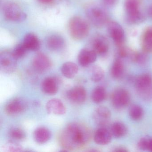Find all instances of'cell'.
Listing matches in <instances>:
<instances>
[{"instance_id": "74e56055", "label": "cell", "mask_w": 152, "mask_h": 152, "mask_svg": "<svg viewBox=\"0 0 152 152\" xmlns=\"http://www.w3.org/2000/svg\"><path fill=\"white\" fill-rule=\"evenodd\" d=\"M148 150L152 152V138L149 139V143H148Z\"/></svg>"}, {"instance_id": "277c9868", "label": "cell", "mask_w": 152, "mask_h": 152, "mask_svg": "<svg viewBox=\"0 0 152 152\" xmlns=\"http://www.w3.org/2000/svg\"><path fill=\"white\" fill-rule=\"evenodd\" d=\"M138 95L145 100L152 99V77L148 74H144L137 78L135 83Z\"/></svg>"}, {"instance_id": "5bb4252c", "label": "cell", "mask_w": 152, "mask_h": 152, "mask_svg": "<svg viewBox=\"0 0 152 152\" xmlns=\"http://www.w3.org/2000/svg\"><path fill=\"white\" fill-rule=\"evenodd\" d=\"M46 109L49 114L63 115L66 112V108L61 100L53 99L49 100L46 104Z\"/></svg>"}, {"instance_id": "d590c367", "label": "cell", "mask_w": 152, "mask_h": 152, "mask_svg": "<svg viewBox=\"0 0 152 152\" xmlns=\"http://www.w3.org/2000/svg\"><path fill=\"white\" fill-rule=\"evenodd\" d=\"M40 3L43 4H50L54 2V0H38Z\"/></svg>"}, {"instance_id": "4fadbf2b", "label": "cell", "mask_w": 152, "mask_h": 152, "mask_svg": "<svg viewBox=\"0 0 152 152\" xmlns=\"http://www.w3.org/2000/svg\"><path fill=\"white\" fill-rule=\"evenodd\" d=\"M111 115V112L108 108L105 107H99L94 112L93 118L97 124L104 127L108 123Z\"/></svg>"}, {"instance_id": "ba28073f", "label": "cell", "mask_w": 152, "mask_h": 152, "mask_svg": "<svg viewBox=\"0 0 152 152\" xmlns=\"http://www.w3.org/2000/svg\"><path fill=\"white\" fill-rule=\"evenodd\" d=\"M112 101L114 106L121 108L128 106L130 101L129 94L124 89L115 90L112 96Z\"/></svg>"}, {"instance_id": "4316f807", "label": "cell", "mask_w": 152, "mask_h": 152, "mask_svg": "<svg viewBox=\"0 0 152 152\" xmlns=\"http://www.w3.org/2000/svg\"><path fill=\"white\" fill-rule=\"evenodd\" d=\"M91 79L94 82L100 81L104 75V70L98 66H94L91 67L90 71Z\"/></svg>"}, {"instance_id": "83f0119b", "label": "cell", "mask_w": 152, "mask_h": 152, "mask_svg": "<svg viewBox=\"0 0 152 152\" xmlns=\"http://www.w3.org/2000/svg\"><path fill=\"white\" fill-rule=\"evenodd\" d=\"M126 19L127 23L130 24H138L145 21V17L139 11L133 14L127 15Z\"/></svg>"}, {"instance_id": "f1b7e54d", "label": "cell", "mask_w": 152, "mask_h": 152, "mask_svg": "<svg viewBox=\"0 0 152 152\" xmlns=\"http://www.w3.org/2000/svg\"><path fill=\"white\" fill-rule=\"evenodd\" d=\"M1 151L3 152H22L23 148L18 143L11 141L4 144L1 148Z\"/></svg>"}, {"instance_id": "1f68e13d", "label": "cell", "mask_w": 152, "mask_h": 152, "mask_svg": "<svg viewBox=\"0 0 152 152\" xmlns=\"http://www.w3.org/2000/svg\"><path fill=\"white\" fill-rule=\"evenodd\" d=\"M27 51L28 50L27 49L22 43L18 44L13 50L12 53L15 58L18 59L23 57L27 53Z\"/></svg>"}, {"instance_id": "30bf717a", "label": "cell", "mask_w": 152, "mask_h": 152, "mask_svg": "<svg viewBox=\"0 0 152 152\" xmlns=\"http://www.w3.org/2000/svg\"><path fill=\"white\" fill-rule=\"evenodd\" d=\"M27 107L25 100L21 98H16L7 104L5 111L9 115H17L24 112Z\"/></svg>"}, {"instance_id": "836d02e7", "label": "cell", "mask_w": 152, "mask_h": 152, "mask_svg": "<svg viewBox=\"0 0 152 152\" xmlns=\"http://www.w3.org/2000/svg\"><path fill=\"white\" fill-rule=\"evenodd\" d=\"M149 140V139H148L147 138H141L138 143V145L139 148L142 150H148Z\"/></svg>"}, {"instance_id": "e0dca14e", "label": "cell", "mask_w": 152, "mask_h": 152, "mask_svg": "<svg viewBox=\"0 0 152 152\" xmlns=\"http://www.w3.org/2000/svg\"><path fill=\"white\" fill-rule=\"evenodd\" d=\"M111 139V132L104 127L98 129L94 134V141L99 145H107L110 142Z\"/></svg>"}, {"instance_id": "7c38bea8", "label": "cell", "mask_w": 152, "mask_h": 152, "mask_svg": "<svg viewBox=\"0 0 152 152\" xmlns=\"http://www.w3.org/2000/svg\"><path fill=\"white\" fill-rule=\"evenodd\" d=\"M92 50H94L97 55H105L108 52L109 45L108 41L104 36L98 35L95 36L92 40Z\"/></svg>"}, {"instance_id": "d6986e66", "label": "cell", "mask_w": 152, "mask_h": 152, "mask_svg": "<svg viewBox=\"0 0 152 152\" xmlns=\"http://www.w3.org/2000/svg\"><path fill=\"white\" fill-rule=\"evenodd\" d=\"M46 42L48 48L52 50H59L64 46V39L60 35H51L47 39Z\"/></svg>"}, {"instance_id": "f546056e", "label": "cell", "mask_w": 152, "mask_h": 152, "mask_svg": "<svg viewBox=\"0 0 152 152\" xmlns=\"http://www.w3.org/2000/svg\"><path fill=\"white\" fill-rule=\"evenodd\" d=\"M129 113L132 119L134 120H139L143 116V110L139 106L133 105L130 108Z\"/></svg>"}, {"instance_id": "4dcf8cb0", "label": "cell", "mask_w": 152, "mask_h": 152, "mask_svg": "<svg viewBox=\"0 0 152 152\" xmlns=\"http://www.w3.org/2000/svg\"><path fill=\"white\" fill-rule=\"evenodd\" d=\"M10 137L15 140H23L26 138V133L19 128H13L9 132Z\"/></svg>"}, {"instance_id": "e575fe53", "label": "cell", "mask_w": 152, "mask_h": 152, "mask_svg": "<svg viewBox=\"0 0 152 152\" xmlns=\"http://www.w3.org/2000/svg\"><path fill=\"white\" fill-rule=\"evenodd\" d=\"M119 0H103L104 4L107 7H113L118 3Z\"/></svg>"}, {"instance_id": "8d00e7d4", "label": "cell", "mask_w": 152, "mask_h": 152, "mask_svg": "<svg viewBox=\"0 0 152 152\" xmlns=\"http://www.w3.org/2000/svg\"><path fill=\"white\" fill-rule=\"evenodd\" d=\"M114 151L115 152H127V149H125V148H124L119 147L115 148V150H114Z\"/></svg>"}, {"instance_id": "ac0fdd59", "label": "cell", "mask_w": 152, "mask_h": 152, "mask_svg": "<svg viewBox=\"0 0 152 152\" xmlns=\"http://www.w3.org/2000/svg\"><path fill=\"white\" fill-rule=\"evenodd\" d=\"M23 44L28 50L37 51L40 48V41L33 33H28L24 36Z\"/></svg>"}, {"instance_id": "484cf974", "label": "cell", "mask_w": 152, "mask_h": 152, "mask_svg": "<svg viewBox=\"0 0 152 152\" xmlns=\"http://www.w3.org/2000/svg\"><path fill=\"white\" fill-rule=\"evenodd\" d=\"M124 8L127 15L138 12L140 11L138 0H125Z\"/></svg>"}, {"instance_id": "3957f363", "label": "cell", "mask_w": 152, "mask_h": 152, "mask_svg": "<svg viewBox=\"0 0 152 152\" xmlns=\"http://www.w3.org/2000/svg\"><path fill=\"white\" fill-rule=\"evenodd\" d=\"M86 14L90 22L96 27H102L108 22V14L100 6L94 5L89 6L86 10Z\"/></svg>"}, {"instance_id": "8fae6325", "label": "cell", "mask_w": 152, "mask_h": 152, "mask_svg": "<svg viewBox=\"0 0 152 152\" xmlns=\"http://www.w3.org/2000/svg\"><path fill=\"white\" fill-rule=\"evenodd\" d=\"M66 96L68 99L73 103L80 104L86 100L87 92L82 86H75L67 91Z\"/></svg>"}, {"instance_id": "6da1fadb", "label": "cell", "mask_w": 152, "mask_h": 152, "mask_svg": "<svg viewBox=\"0 0 152 152\" xmlns=\"http://www.w3.org/2000/svg\"><path fill=\"white\" fill-rule=\"evenodd\" d=\"M90 131L83 124L73 123L68 124L61 132L60 144L67 150L79 149L87 145L90 140Z\"/></svg>"}, {"instance_id": "2e32d148", "label": "cell", "mask_w": 152, "mask_h": 152, "mask_svg": "<svg viewBox=\"0 0 152 152\" xmlns=\"http://www.w3.org/2000/svg\"><path fill=\"white\" fill-rule=\"evenodd\" d=\"M42 91L48 95H54L58 92V83L57 80L54 77L46 78L42 83Z\"/></svg>"}, {"instance_id": "52a82bcc", "label": "cell", "mask_w": 152, "mask_h": 152, "mask_svg": "<svg viewBox=\"0 0 152 152\" xmlns=\"http://www.w3.org/2000/svg\"><path fill=\"white\" fill-rule=\"evenodd\" d=\"M107 31L111 38L117 46L121 47L124 43L125 34L122 27L116 22H110L107 26Z\"/></svg>"}, {"instance_id": "9a60e30c", "label": "cell", "mask_w": 152, "mask_h": 152, "mask_svg": "<svg viewBox=\"0 0 152 152\" xmlns=\"http://www.w3.org/2000/svg\"><path fill=\"white\" fill-rule=\"evenodd\" d=\"M97 54L94 50L83 49L78 55V62L81 66H87L95 62Z\"/></svg>"}, {"instance_id": "7402d4cb", "label": "cell", "mask_w": 152, "mask_h": 152, "mask_svg": "<svg viewBox=\"0 0 152 152\" xmlns=\"http://www.w3.org/2000/svg\"><path fill=\"white\" fill-rule=\"evenodd\" d=\"M142 46L144 51L152 52V26L148 28L142 38Z\"/></svg>"}, {"instance_id": "44dd1931", "label": "cell", "mask_w": 152, "mask_h": 152, "mask_svg": "<svg viewBox=\"0 0 152 152\" xmlns=\"http://www.w3.org/2000/svg\"><path fill=\"white\" fill-rule=\"evenodd\" d=\"M78 66L72 62H66L61 67L62 74L68 79L73 78L78 73Z\"/></svg>"}, {"instance_id": "5b68a950", "label": "cell", "mask_w": 152, "mask_h": 152, "mask_svg": "<svg viewBox=\"0 0 152 152\" xmlns=\"http://www.w3.org/2000/svg\"><path fill=\"white\" fill-rule=\"evenodd\" d=\"M2 10L4 17L8 21L22 22L27 18V15L21 8L13 2L6 3L3 6Z\"/></svg>"}, {"instance_id": "d4e9b609", "label": "cell", "mask_w": 152, "mask_h": 152, "mask_svg": "<svg viewBox=\"0 0 152 152\" xmlns=\"http://www.w3.org/2000/svg\"><path fill=\"white\" fill-rule=\"evenodd\" d=\"M126 126L121 122H115L111 127V132L114 137H121L124 136L127 132Z\"/></svg>"}, {"instance_id": "d6a6232c", "label": "cell", "mask_w": 152, "mask_h": 152, "mask_svg": "<svg viewBox=\"0 0 152 152\" xmlns=\"http://www.w3.org/2000/svg\"><path fill=\"white\" fill-rule=\"evenodd\" d=\"M146 52H133L131 59L134 62H136L139 64L142 65L145 64L147 61L148 57Z\"/></svg>"}, {"instance_id": "603a6c76", "label": "cell", "mask_w": 152, "mask_h": 152, "mask_svg": "<svg viewBox=\"0 0 152 152\" xmlns=\"http://www.w3.org/2000/svg\"><path fill=\"white\" fill-rule=\"evenodd\" d=\"M124 71V66L122 61L117 58L114 62L112 69L111 75L115 79H119L122 76Z\"/></svg>"}, {"instance_id": "cb8c5ba5", "label": "cell", "mask_w": 152, "mask_h": 152, "mask_svg": "<svg viewBox=\"0 0 152 152\" xmlns=\"http://www.w3.org/2000/svg\"><path fill=\"white\" fill-rule=\"evenodd\" d=\"M106 96V91L103 87L99 86L94 89L91 94V99L93 102L99 104L103 102Z\"/></svg>"}, {"instance_id": "8992f818", "label": "cell", "mask_w": 152, "mask_h": 152, "mask_svg": "<svg viewBox=\"0 0 152 152\" xmlns=\"http://www.w3.org/2000/svg\"><path fill=\"white\" fill-rule=\"evenodd\" d=\"M17 60L12 52H1L0 54V69L6 73H12L16 69Z\"/></svg>"}, {"instance_id": "f35d334b", "label": "cell", "mask_w": 152, "mask_h": 152, "mask_svg": "<svg viewBox=\"0 0 152 152\" xmlns=\"http://www.w3.org/2000/svg\"><path fill=\"white\" fill-rule=\"evenodd\" d=\"M148 14L149 17H150L152 18V5L150 6L149 8L148 9Z\"/></svg>"}, {"instance_id": "9c48e42d", "label": "cell", "mask_w": 152, "mask_h": 152, "mask_svg": "<svg viewBox=\"0 0 152 152\" xmlns=\"http://www.w3.org/2000/svg\"><path fill=\"white\" fill-rule=\"evenodd\" d=\"M33 66L37 72L42 73L49 70L51 63L50 58L46 55L39 53L34 58Z\"/></svg>"}, {"instance_id": "ffe728a7", "label": "cell", "mask_w": 152, "mask_h": 152, "mask_svg": "<svg viewBox=\"0 0 152 152\" xmlns=\"http://www.w3.org/2000/svg\"><path fill=\"white\" fill-rule=\"evenodd\" d=\"M51 137L49 130L47 128L41 127L37 128L34 133V140L39 144H42L48 142Z\"/></svg>"}, {"instance_id": "7a4b0ae2", "label": "cell", "mask_w": 152, "mask_h": 152, "mask_svg": "<svg viewBox=\"0 0 152 152\" xmlns=\"http://www.w3.org/2000/svg\"><path fill=\"white\" fill-rule=\"evenodd\" d=\"M68 31L72 38L75 40H81L88 34L89 26L83 18L74 16L68 23Z\"/></svg>"}]
</instances>
